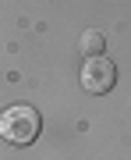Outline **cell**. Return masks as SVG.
<instances>
[{
	"label": "cell",
	"mask_w": 131,
	"mask_h": 160,
	"mask_svg": "<svg viewBox=\"0 0 131 160\" xmlns=\"http://www.w3.org/2000/svg\"><path fill=\"white\" fill-rule=\"evenodd\" d=\"M114 82H117L114 61H106V57H85V64H82V86H85V92L103 96V92L114 89Z\"/></svg>",
	"instance_id": "7a4b0ae2"
},
{
	"label": "cell",
	"mask_w": 131,
	"mask_h": 160,
	"mask_svg": "<svg viewBox=\"0 0 131 160\" xmlns=\"http://www.w3.org/2000/svg\"><path fill=\"white\" fill-rule=\"evenodd\" d=\"M78 46H82V53H85V57H103V46H106V39H103L99 29H89V32H82Z\"/></svg>",
	"instance_id": "3957f363"
},
{
	"label": "cell",
	"mask_w": 131,
	"mask_h": 160,
	"mask_svg": "<svg viewBox=\"0 0 131 160\" xmlns=\"http://www.w3.org/2000/svg\"><path fill=\"white\" fill-rule=\"evenodd\" d=\"M39 128H43V118H39L35 107H29V103H14V107H7L4 114H0V135H4L7 142H14V146L35 142Z\"/></svg>",
	"instance_id": "6da1fadb"
}]
</instances>
